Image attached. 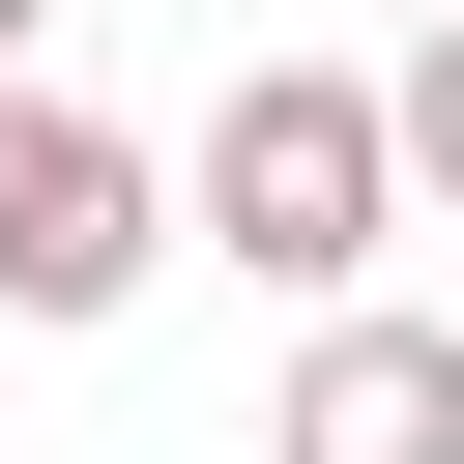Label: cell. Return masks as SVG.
<instances>
[{"label":"cell","instance_id":"cell-1","mask_svg":"<svg viewBox=\"0 0 464 464\" xmlns=\"http://www.w3.org/2000/svg\"><path fill=\"white\" fill-rule=\"evenodd\" d=\"M203 232H232V290L348 319L377 232H406V87H348V58H232V116H203Z\"/></svg>","mask_w":464,"mask_h":464},{"label":"cell","instance_id":"cell-2","mask_svg":"<svg viewBox=\"0 0 464 464\" xmlns=\"http://www.w3.org/2000/svg\"><path fill=\"white\" fill-rule=\"evenodd\" d=\"M174 203H203V174H145L87 87H0V319H145Z\"/></svg>","mask_w":464,"mask_h":464},{"label":"cell","instance_id":"cell-3","mask_svg":"<svg viewBox=\"0 0 464 464\" xmlns=\"http://www.w3.org/2000/svg\"><path fill=\"white\" fill-rule=\"evenodd\" d=\"M261 464H464V319H290V406H261Z\"/></svg>","mask_w":464,"mask_h":464},{"label":"cell","instance_id":"cell-4","mask_svg":"<svg viewBox=\"0 0 464 464\" xmlns=\"http://www.w3.org/2000/svg\"><path fill=\"white\" fill-rule=\"evenodd\" d=\"M377 87H406V203H464V0H435V29L377 58Z\"/></svg>","mask_w":464,"mask_h":464},{"label":"cell","instance_id":"cell-5","mask_svg":"<svg viewBox=\"0 0 464 464\" xmlns=\"http://www.w3.org/2000/svg\"><path fill=\"white\" fill-rule=\"evenodd\" d=\"M29 29H58V0H0V87H29Z\"/></svg>","mask_w":464,"mask_h":464},{"label":"cell","instance_id":"cell-6","mask_svg":"<svg viewBox=\"0 0 464 464\" xmlns=\"http://www.w3.org/2000/svg\"><path fill=\"white\" fill-rule=\"evenodd\" d=\"M406 29H435V0H406Z\"/></svg>","mask_w":464,"mask_h":464}]
</instances>
